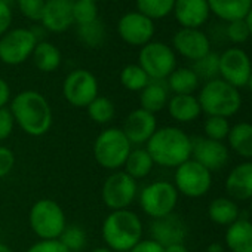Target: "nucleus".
<instances>
[{
  "mask_svg": "<svg viewBox=\"0 0 252 252\" xmlns=\"http://www.w3.org/2000/svg\"><path fill=\"white\" fill-rule=\"evenodd\" d=\"M191 159L205 166L209 172H215L228 163L230 150L222 141L199 137L191 140Z\"/></svg>",
  "mask_w": 252,
  "mask_h": 252,
  "instance_id": "15",
  "label": "nucleus"
},
{
  "mask_svg": "<svg viewBox=\"0 0 252 252\" xmlns=\"http://www.w3.org/2000/svg\"><path fill=\"white\" fill-rule=\"evenodd\" d=\"M98 20V5L92 0H74L73 3V21L77 26H83Z\"/></svg>",
  "mask_w": 252,
  "mask_h": 252,
  "instance_id": "38",
  "label": "nucleus"
},
{
  "mask_svg": "<svg viewBox=\"0 0 252 252\" xmlns=\"http://www.w3.org/2000/svg\"><path fill=\"white\" fill-rule=\"evenodd\" d=\"M168 89L174 95H193L200 83V79L190 67H177L165 80Z\"/></svg>",
  "mask_w": 252,
  "mask_h": 252,
  "instance_id": "28",
  "label": "nucleus"
},
{
  "mask_svg": "<svg viewBox=\"0 0 252 252\" xmlns=\"http://www.w3.org/2000/svg\"><path fill=\"white\" fill-rule=\"evenodd\" d=\"M0 252H14V251H12L11 246H8L6 243H2V242H0Z\"/></svg>",
  "mask_w": 252,
  "mask_h": 252,
  "instance_id": "50",
  "label": "nucleus"
},
{
  "mask_svg": "<svg viewBox=\"0 0 252 252\" xmlns=\"http://www.w3.org/2000/svg\"><path fill=\"white\" fill-rule=\"evenodd\" d=\"M178 191L190 199H199L208 194L212 187V172L193 159H189L178 168H175L174 183Z\"/></svg>",
  "mask_w": 252,
  "mask_h": 252,
  "instance_id": "10",
  "label": "nucleus"
},
{
  "mask_svg": "<svg viewBox=\"0 0 252 252\" xmlns=\"http://www.w3.org/2000/svg\"><path fill=\"white\" fill-rule=\"evenodd\" d=\"M150 82L147 73L138 64H128L120 71V83L131 92H141Z\"/></svg>",
  "mask_w": 252,
  "mask_h": 252,
  "instance_id": "32",
  "label": "nucleus"
},
{
  "mask_svg": "<svg viewBox=\"0 0 252 252\" xmlns=\"http://www.w3.org/2000/svg\"><path fill=\"white\" fill-rule=\"evenodd\" d=\"M26 252H68V251L57 239V240H39L34 245H32Z\"/></svg>",
  "mask_w": 252,
  "mask_h": 252,
  "instance_id": "43",
  "label": "nucleus"
},
{
  "mask_svg": "<svg viewBox=\"0 0 252 252\" xmlns=\"http://www.w3.org/2000/svg\"><path fill=\"white\" fill-rule=\"evenodd\" d=\"M9 101H11V86L5 79L0 77V108L6 107Z\"/></svg>",
  "mask_w": 252,
  "mask_h": 252,
  "instance_id": "46",
  "label": "nucleus"
},
{
  "mask_svg": "<svg viewBox=\"0 0 252 252\" xmlns=\"http://www.w3.org/2000/svg\"><path fill=\"white\" fill-rule=\"evenodd\" d=\"M200 252H205V251H200Z\"/></svg>",
  "mask_w": 252,
  "mask_h": 252,
  "instance_id": "55",
  "label": "nucleus"
},
{
  "mask_svg": "<svg viewBox=\"0 0 252 252\" xmlns=\"http://www.w3.org/2000/svg\"><path fill=\"white\" fill-rule=\"evenodd\" d=\"M144 227L140 215L131 209L111 211L102 221L101 234L113 252H128L143 239Z\"/></svg>",
  "mask_w": 252,
  "mask_h": 252,
  "instance_id": "3",
  "label": "nucleus"
},
{
  "mask_svg": "<svg viewBox=\"0 0 252 252\" xmlns=\"http://www.w3.org/2000/svg\"><path fill=\"white\" fill-rule=\"evenodd\" d=\"M191 68L199 79H205L206 82L217 79V76L220 74V54L211 51L203 58L194 61Z\"/></svg>",
  "mask_w": 252,
  "mask_h": 252,
  "instance_id": "36",
  "label": "nucleus"
},
{
  "mask_svg": "<svg viewBox=\"0 0 252 252\" xmlns=\"http://www.w3.org/2000/svg\"><path fill=\"white\" fill-rule=\"evenodd\" d=\"M92 2H96V0H92Z\"/></svg>",
  "mask_w": 252,
  "mask_h": 252,
  "instance_id": "54",
  "label": "nucleus"
},
{
  "mask_svg": "<svg viewBox=\"0 0 252 252\" xmlns=\"http://www.w3.org/2000/svg\"><path fill=\"white\" fill-rule=\"evenodd\" d=\"M98 80L89 70L76 68L70 71L63 83L65 101L77 108H86L98 96Z\"/></svg>",
  "mask_w": 252,
  "mask_h": 252,
  "instance_id": "12",
  "label": "nucleus"
},
{
  "mask_svg": "<svg viewBox=\"0 0 252 252\" xmlns=\"http://www.w3.org/2000/svg\"><path fill=\"white\" fill-rule=\"evenodd\" d=\"M251 203H249V212H251V217H252V199L249 200Z\"/></svg>",
  "mask_w": 252,
  "mask_h": 252,
  "instance_id": "53",
  "label": "nucleus"
},
{
  "mask_svg": "<svg viewBox=\"0 0 252 252\" xmlns=\"http://www.w3.org/2000/svg\"><path fill=\"white\" fill-rule=\"evenodd\" d=\"M123 168H125V172L129 177H132L134 180H143L150 175V172L155 168V162L146 149L138 147V149L131 150Z\"/></svg>",
  "mask_w": 252,
  "mask_h": 252,
  "instance_id": "30",
  "label": "nucleus"
},
{
  "mask_svg": "<svg viewBox=\"0 0 252 252\" xmlns=\"http://www.w3.org/2000/svg\"><path fill=\"white\" fill-rule=\"evenodd\" d=\"M206 2L211 14L225 23L245 20L252 8V0H206Z\"/></svg>",
  "mask_w": 252,
  "mask_h": 252,
  "instance_id": "23",
  "label": "nucleus"
},
{
  "mask_svg": "<svg viewBox=\"0 0 252 252\" xmlns=\"http://www.w3.org/2000/svg\"><path fill=\"white\" fill-rule=\"evenodd\" d=\"M252 71V61L246 51L233 46L220 55V79L240 89L248 85Z\"/></svg>",
  "mask_w": 252,
  "mask_h": 252,
  "instance_id": "14",
  "label": "nucleus"
},
{
  "mask_svg": "<svg viewBox=\"0 0 252 252\" xmlns=\"http://www.w3.org/2000/svg\"><path fill=\"white\" fill-rule=\"evenodd\" d=\"M138 194L137 180L125 171L111 172L101 189V199L110 211L129 209Z\"/></svg>",
  "mask_w": 252,
  "mask_h": 252,
  "instance_id": "9",
  "label": "nucleus"
},
{
  "mask_svg": "<svg viewBox=\"0 0 252 252\" xmlns=\"http://www.w3.org/2000/svg\"><path fill=\"white\" fill-rule=\"evenodd\" d=\"M178 191L169 181H155L147 184L140 193V206L153 220L172 214L178 203Z\"/></svg>",
  "mask_w": 252,
  "mask_h": 252,
  "instance_id": "8",
  "label": "nucleus"
},
{
  "mask_svg": "<svg viewBox=\"0 0 252 252\" xmlns=\"http://www.w3.org/2000/svg\"><path fill=\"white\" fill-rule=\"evenodd\" d=\"M155 33V21L140 14L138 11L126 12L117 21V34L129 46L143 48L153 40Z\"/></svg>",
  "mask_w": 252,
  "mask_h": 252,
  "instance_id": "13",
  "label": "nucleus"
},
{
  "mask_svg": "<svg viewBox=\"0 0 252 252\" xmlns=\"http://www.w3.org/2000/svg\"><path fill=\"white\" fill-rule=\"evenodd\" d=\"M225 191L234 202L252 199V160L236 165L227 175L224 183Z\"/></svg>",
  "mask_w": 252,
  "mask_h": 252,
  "instance_id": "21",
  "label": "nucleus"
},
{
  "mask_svg": "<svg viewBox=\"0 0 252 252\" xmlns=\"http://www.w3.org/2000/svg\"><path fill=\"white\" fill-rule=\"evenodd\" d=\"M37 43L32 29H11L0 37V61L6 65H20L33 55Z\"/></svg>",
  "mask_w": 252,
  "mask_h": 252,
  "instance_id": "11",
  "label": "nucleus"
},
{
  "mask_svg": "<svg viewBox=\"0 0 252 252\" xmlns=\"http://www.w3.org/2000/svg\"><path fill=\"white\" fill-rule=\"evenodd\" d=\"M128 252H165V248L153 239H141Z\"/></svg>",
  "mask_w": 252,
  "mask_h": 252,
  "instance_id": "45",
  "label": "nucleus"
},
{
  "mask_svg": "<svg viewBox=\"0 0 252 252\" xmlns=\"http://www.w3.org/2000/svg\"><path fill=\"white\" fill-rule=\"evenodd\" d=\"M165 252H189V249L184 243H174V245L165 246Z\"/></svg>",
  "mask_w": 252,
  "mask_h": 252,
  "instance_id": "47",
  "label": "nucleus"
},
{
  "mask_svg": "<svg viewBox=\"0 0 252 252\" xmlns=\"http://www.w3.org/2000/svg\"><path fill=\"white\" fill-rule=\"evenodd\" d=\"M132 150V144L120 128H107L94 143V158L107 171H120Z\"/></svg>",
  "mask_w": 252,
  "mask_h": 252,
  "instance_id": "5",
  "label": "nucleus"
},
{
  "mask_svg": "<svg viewBox=\"0 0 252 252\" xmlns=\"http://www.w3.org/2000/svg\"><path fill=\"white\" fill-rule=\"evenodd\" d=\"M29 222L40 240H57L67 227L63 208L52 199L37 200L30 209Z\"/></svg>",
  "mask_w": 252,
  "mask_h": 252,
  "instance_id": "6",
  "label": "nucleus"
},
{
  "mask_svg": "<svg viewBox=\"0 0 252 252\" xmlns=\"http://www.w3.org/2000/svg\"><path fill=\"white\" fill-rule=\"evenodd\" d=\"M17 5L23 17L33 23H40L45 0H17Z\"/></svg>",
  "mask_w": 252,
  "mask_h": 252,
  "instance_id": "39",
  "label": "nucleus"
},
{
  "mask_svg": "<svg viewBox=\"0 0 252 252\" xmlns=\"http://www.w3.org/2000/svg\"><path fill=\"white\" fill-rule=\"evenodd\" d=\"M245 21H246L248 29H249V34H251V37H252V8H251V11H249L248 17L245 18Z\"/></svg>",
  "mask_w": 252,
  "mask_h": 252,
  "instance_id": "49",
  "label": "nucleus"
},
{
  "mask_svg": "<svg viewBox=\"0 0 252 252\" xmlns=\"http://www.w3.org/2000/svg\"><path fill=\"white\" fill-rule=\"evenodd\" d=\"M227 147L239 158L252 160V123L239 122L233 125L227 135Z\"/></svg>",
  "mask_w": 252,
  "mask_h": 252,
  "instance_id": "24",
  "label": "nucleus"
},
{
  "mask_svg": "<svg viewBox=\"0 0 252 252\" xmlns=\"http://www.w3.org/2000/svg\"><path fill=\"white\" fill-rule=\"evenodd\" d=\"M231 125L228 119L220 117V116H208L203 122V134L205 138L214 140V141H222L227 140V135L230 132Z\"/></svg>",
  "mask_w": 252,
  "mask_h": 252,
  "instance_id": "35",
  "label": "nucleus"
},
{
  "mask_svg": "<svg viewBox=\"0 0 252 252\" xmlns=\"http://www.w3.org/2000/svg\"><path fill=\"white\" fill-rule=\"evenodd\" d=\"M9 110L15 123L30 137H42L52 126V108L49 101L37 91L29 89L11 99Z\"/></svg>",
  "mask_w": 252,
  "mask_h": 252,
  "instance_id": "1",
  "label": "nucleus"
},
{
  "mask_svg": "<svg viewBox=\"0 0 252 252\" xmlns=\"http://www.w3.org/2000/svg\"><path fill=\"white\" fill-rule=\"evenodd\" d=\"M172 14L181 29H200L209 20L211 11L206 0H175Z\"/></svg>",
  "mask_w": 252,
  "mask_h": 252,
  "instance_id": "20",
  "label": "nucleus"
},
{
  "mask_svg": "<svg viewBox=\"0 0 252 252\" xmlns=\"http://www.w3.org/2000/svg\"><path fill=\"white\" fill-rule=\"evenodd\" d=\"M138 65L147 73L150 80H166L177 68V54L172 46L152 40L140 48Z\"/></svg>",
  "mask_w": 252,
  "mask_h": 252,
  "instance_id": "7",
  "label": "nucleus"
},
{
  "mask_svg": "<svg viewBox=\"0 0 252 252\" xmlns=\"http://www.w3.org/2000/svg\"><path fill=\"white\" fill-rule=\"evenodd\" d=\"M172 49L194 63L211 52V40L200 29H180L172 37Z\"/></svg>",
  "mask_w": 252,
  "mask_h": 252,
  "instance_id": "16",
  "label": "nucleus"
},
{
  "mask_svg": "<svg viewBox=\"0 0 252 252\" xmlns=\"http://www.w3.org/2000/svg\"><path fill=\"white\" fill-rule=\"evenodd\" d=\"M166 107L169 116L180 123H190L202 114L200 104L194 95H172Z\"/></svg>",
  "mask_w": 252,
  "mask_h": 252,
  "instance_id": "25",
  "label": "nucleus"
},
{
  "mask_svg": "<svg viewBox=\"0 0 252 252\" xmlns=\"http://www.w3.org/2000/svg\"><path fill=\"white\" fill-rule=\"evenodd\" d=\"M187 233H189L187 222L175 212L153 220L150 225V234H152L150 239L156 240L163 248L174 243H184Z\"/></svg>",
  "mask_w": 252,
  "mask_h": 252,
  "instance_id": "19",
  "label": "nucleus"
},
{
  "mask_svg": "<svg viewBox=\"0 0 252 252\" xmlns=\"http://www.w3.org/2000/svg\"><path fill=\"white\" fill-rule=\"evenodd\" d=\"M88 116L91 120H94L98 125H107L114 119L116 114V107L113 101L107 96H96L88 107Z\"/></svg>",
  "mask_w": 252,
  "mask_h": 252,
  "instance_id": "33",
  "label": "nucleus"
},
{
  "mask_svg": "<svg viewBox=\"0 0 252 252\" xmlns=\"http://www.w3.org/2000/svg\"><path fill=\"white\" fill-rule=\"evenodd\" d=\"M89 252H113V251L108 249L107 246H99V248H95V249H92V251H89Z\"/></svg>",
  "mask_w": 252,
  "mask_h": 252,
  "instance_id": "51",
  "label": "nucleus"
},
{
  "mask_svg": "<svg viewBox=\"0 0 252 252\" xmlns=\"http://www.w3.org/2000/svg\"><path fill=\"white\" fill-rule=\"evenodd\" d=\"M12 9L6 0H0V37L12 29Z\"/></svg>",
  "mask_w": 252,
  "mask_h": 252,
  "instance_id": "44",
  "label": "nucleus"
},
{
  "mask_svg": "<svg viewBox=\"0 0 252 252\" xmlns=\"http://www.w3.org/2000/svg\"><path fill=\"white\" fill-rule=\"evenodd\" d=\"M224 243L230 252H252V221L239 218L230 224L224 234Z\"/></svg>",
  "mask_w": 252,
  "mask_h": 252,
  "instance_id": "22",
  "label": "nucleus"
},
{
  "mask_svg": "<svg viewBox=\"0 0 252 252\" xmlns=\"http://www.w3.org/2000/svg\"><path fill=\"white\" fill-rule=\"evenodd\" d=\"M77 37L88 48H99L105 40V27L99 20L77 26Z\"/></svg>",
  "mask_w": 252,
  "mask_h": 252,
  "instance_id": "34",
  "label": "nucleus"
},
{
  "mask_svg": "<svg viewBox=\"0 0 252 252\" xmlns=\"http://www.w3.org/2000/svg\"><path fill=\"white\" fill-rule=\"evenodd\" d=\"M15 120L9 107L0 108V141H5L14 132Z\"/></svg>",
  "mask_w": 252,
  "mask_h": 252,
  "instance_id": "41",
  "label": "nucleus"
},
{
  "mask_svg": "<svg viewBox=\"0 0 252 252\" xmlns=\"http://www.w3.org/2000/svg\"><path fill=\"white\" fill-rule=\"evenodd\" d=\"M74 0H45L40 26L49 33H65L73 24Z\"/></svg>",
  "mask_w": 252,
  "mask_h": 252,
  "instance_id": "18",
  "label": "nucleus"
},
{
  "mask_svg": "<svg viewBox=\"0 0 252 252\" xmlns=\"http://www.w3.org/2000/svg\"><path fill=\"white\" fill-rule=\"evenodd\" d=\"M239 215H240V209L237 202H234L228 196L215 197L214 200H211L208 206V217L217 225L228 227L230 224L239 220Z\"/></svg>",
  "mask_w": 252,
  "mask_h": 252,
  "instance_id": "27",
  "label": "nucleus"
},
{
  "mask_svg": "<svg viewBox=\"0 0 252 252\" xmlns=\"http://www.w3.org/2000/svg\"><path fill=\"white\" fill-rule=\"evenodd\" d=\"M15 166V155L11 149L0 146V178L6 177Z\"/></svg>",
  "mask_w": 252,
  "mask_h": 252,
  "instance_id": "42",
  "label": "nucleus"
},
{
  "mask_svg": "<svg viewBox=\"0 0 252 252\" xmlns=\"http://www.w3.org/2000/svg\"><path fill=\"white\" fill-rule=\"evenodd\" d=\"M169 101V89L165 80H150L140 92V108L149 113L162 111Z\"/></svg>",
  "mask_w": 252,
  "mask_h": 252,
  "instance_id": "26",
  "label": "nucleus"
},
{
  "mask_svg": "<svg viewBox=\"0 0 252 252\" xmlns=\"http://www.w3.org/2000/svg\"><path fill=\"white\" fill-rule=\"evenodd\" d=\"M225 36L230 42L236 43V45H240V43H245L251 34H249V29L246 26V21L245 20H239V21H233V23H227V27H225Z\"/></svg>",
  "mask_w": 252,
  "mask_h": 252,
  "instance_id": "40",
  "label": "nucleus"
},
{
  "mask_svg": "<svg viewBox=\"0 0 252 252\" xmlns=\"http://www.w3.org/2000/svg\"><path fill=\"white\" fill-rule=\"evenodd\" d=\"M33 61L37 70L43 73H54L60 68L63 63V55L58 46L54 43H49L46 40H40L33 52Z\"/></svg>",
  "mask_w": 252,
  "mask_h": 252,
  "instance_id": "29",
  "label": "nucleus"
},
{
  "mask_svg": "<svg viewBox=\"0 0 252 252\" xmlns=\"http://www.w3.org/2000/svg\"><path fill=\"white\" fill-rule=\"evenodd\" d=\"M155 165L162 168H178L191 159V138L177 126L158 128L146 144Z\"/></svg>",
  "mask_w": 252,
  "mask_h": 252,
  "instance_id": "2",
  "label": "nucleus"
},
{
  "mask_svg": "<svg viewBox=\"0 0 252 252\" xmlns=\"http://www.w3.org/2000/svg\"><path fill=\"white\" fill-rule=\"evenodd\" d=\"M205 252H224V245L220 243V242H212V243L208 245Z\"/></svg>",
  "mask_w": 252,
  "mask_h": 252,
  "instance_id": "48",
  "label": "nucleus"
},
{
  "mask_svg": "<svg viewBox=\"0 0 252 252\" xmlns=\"http://www.w3.org/2000/svg\"><path fill=\"white\" fill-rule=\"evenodd\" d=\"M158 129V119L156 114L149 113L143 108L132 110L123 123V134L129 140L132 146H143L147 144L149 140Z\"/></svg>",
  "mask_w": 252,
  "mask_h": 252,
  "instance_id": "17",
  "label": "nucleus"
},
{
  "mask_svg": "<svg viewBox=\"0 0 252 252\" xmlns=\"http://www.w3.org/2000/svg\"><path fill=\"white\" fill-rule=\"evenodd\" d=\"M68 252H80L86 246V231L76 224L67 225L58 239Z\"/></svg>",
  "mask_w": 252,
  "mask_h": 252,
  "instance_id": "37",
  "label": "nucleus"
},
{
  "mask_svg": "<svg viewBox=\"0 0 252 252\" xmlns=\"http://www.w3.org/2000/svg\"><path fill=\"white\" fill-rule=\"evenodd\" d=\"M135 5L140 14L158 21L172 14L175 0H135Z\"/></svg>",
  "mask_w": 252,
  "mask_h": 252,
  "instance_id": "31",
  "label": "nucleus"
},
{
  "mask_svg": "<svg viewBox=\"0 0 252 252\" xmlns=\"http://www.w3.org/2000/svg\"><path fill=\"white\" fill-rule=\"evenodd\" d=\"M197 101L202 113L206 116H220L225 119L237 114L242 107L240 91L220 77L208 80L200 88Z\"/></svg>",
  "mask_w": 252,
  "mask_h": 252,
  "instance_id": "4",
  "label": "nucleus"
},
{
  "mask_svg": "<svg viewBox=\"0 0 252 252\" xmlns=\"http://www.w3.org/2000/svg\"><path fill=\"white\" fill-rule=\"evenodd\" d=\"M248 88H249V91L252 92V71H251V76H249V79H248V85H246Z\"/></svg>",
  "mask_w": 252,
  "mask_h": 252,
  "instance_id": "52",
  "label": "nucleus"
}]
</instances>
